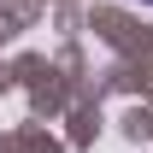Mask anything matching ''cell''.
<instances>
[{
    "mask_svg": "<svg viewBox=\"0 0 153 153\" xmlns=\"http://www.w3.org/2000/svg\"><path fill=\"white\" fill-rule=\"evenodd\" d=\"M141 6H153V0H141Z\"/></svg>",
    "mask_w": 153,
    "mask_h": 153,
    "instance_id": "6da1fadb",
    "label": "cell"
}]
</instances>
